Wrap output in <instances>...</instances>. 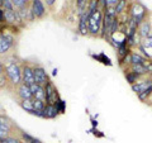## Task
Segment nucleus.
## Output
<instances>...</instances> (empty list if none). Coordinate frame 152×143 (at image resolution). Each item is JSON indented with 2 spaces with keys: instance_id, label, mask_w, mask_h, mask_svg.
<instances>
[{
  "instance_id": "f8f14e48",
  "label": "nucleus",
  "mask_w": 152,
  "mask_h": 143,
  "mask_svg": "<svg viewBox=\"0 0 152 143\" xmlns=\"http://www.w3.org/2000/svg\"><path fill=\"white\" fill-rule=\"evenodd\" d=\"M4 18H5V22H8L9 24H17V23L22 22L19 13L15 10H5L4 9Z\"/></svg>"
},
{
  "instance_id": "6e6552de",
  "label": "nucleus",
  "mask_w": 152,
  "mask_h": 143,
  "mask_svg": "<svg viewBox=\"0 0 152 143\" xmlns=\"http://www.w3.org/2000/svg\"><path fill=\"white\" fill-rule=\"evenodd\" d=\"M88 22H89V13H88V10H84L80 14V19H79V33L81 36L89 34Z\"/></svg>"
},
{
  "instance_id": "c756f323",
  "label": "nucleus",
  "mask_w": 152,
  "mask_h": 143,
  "mask_svg": "<svg viewBox=\"0 0 152 143\" xmlns=\"http://www.w3.org/2000/svg\"><path fill=\"white\" fill-rule=\"evenodd\" d=\"M76 1H77V8L80 9V10L81 12H84V10H86V1L88 0H76Z\"/></svg>"
},
{
  "instance_id": "bb28decb",
  "label": "nucleus",
  "mask_w": 152,
  "mask_h": 143,
  "mask_svg": "<svg viewBox=\"0 0 152 143\" xmlns=\"http://www.w3.org/2000/svg\"><path fill=\"white\" fill-rule=\"evenodd\" d=\"M0 143H23V141H20L19 138H15V137H7Z\"/></svg>"
},
{
  "instance_id": "0eeeda50",
  "label": "nucleus",
  "mask_w": 152,
  "mask_h": 143,
  "mask_svg": "<svg viewBox=\"0 0 152 143\" xmlns=\"http://www.w3.org/2000/svg\"><path fill=\"white\" fill-rule=\"evenodd\" d=\"M13 37L7 34V33H1L0 34V55L5 53L13 46Z\"/></svg>"
},
{
  "instance_id": "c9c22d12",
  "label": "nucleus",
  "mask_w": 152,
  "mask_h": 143,
  "mask_svg": "<svg viewBox=\"0 0 152 143\" xmlns=\"http://www.w3.org/2000/svg\"><path fill=\"white\" fill-rule=\"evenodd\" d=\"M57 72H58V70H57V69H53V71H52V75L56 76V75H57Z\"/></svg>"
},
{
  "instance_id": "1a4fd4ad",
  "label": "nucleus",
  "mask_w": 152,
  "mask_h": 143,
  "mask_svg": "<svg viewBox=\"0 0 152 143\" xmlns=\"http://www.w3.org/2000/svg\"><path fill=\"white\" fill-rule=\"evenodd\" d=\"M17 95L19 96L20 100H32L33 99V94H32V90L31 86H28L26 84H20L17 89Z\"/></svg>"
},
{
  "instance_id": "7ed1b4c3",
  "label": "nucleus",
  "mask_w": 152,
  "mask_h": 143,
  "mask_svg": "<svg viewBox=\"0 0 152 143\" xmlns=\"http://www.w3.org/2000/svg\"><path fill=\"white\" fill-rule=\"evenodd\" d=\"M146 14H147L146 8L142 5L141 3H134L132 5V8H131V18L137 23V26L138 27L145 22Z\"/></svg>"
},
{
  "instance_id": "20e7f679",
  "label": "nucleus",
  "mask_w": 152,
  "mask_h": 143,
  "mask_svg": "<svg viewBox=\"0 0 152 143\" xmlns=\"http://www.w3.org/2000/svg\"><path fill=\"white\" fill-rule=\"evenodd\" d=\"M45 91H46V104H48V105H56V103L60 100L58 90H57L55 84L51 80L45 85Z\"/></svg>"
},
{
  "instance_id": "cd10ccee",
  "label": "nucleus",
  "mask_w": 152,
  "mask_h": 143,
  "mask_svg": "<svg viewBox=\"0 0 152 143\" xmlns=\"http://www.w3.org/2000/svg\"><path fill=\"white\" fill-rule=\"evenodd\" d=\"M142 65L145 66V69H146L147 72H148V74H152V61H151V60L147 58Z\"/></svg>"
},
{
  "instance_id": "aec40b11",
  "label": "nucleus",
  "mask_w": 152,
  "mask_h": 143,
  "mask_svg": "<svg viewBox=\"0 0 152 143\" xmlns=\"http://www.w3.org/2000/svg\"><path fill=\"white\" fill-rule=\"evenodd\" d=\"M126 79H127V82H129V85L132 86L133 84H136L137 81H138L140 76H137L134 72H132V71H126Z\"/></svg>"
},
{
  "instance_id": "4468645a",
  "label": "nucleus",
  "mask_w": 152,
  "mask_h": 143,
  "mask_svg": "<svg viewBox=\"0 0 152 143\" xmlns=\"http://www.w3.org/2000/svg\"><path fill=\"white\" fill-rule=\"evenodd\" d=\"M138 36L140 38L142 39H146V38H148L151 36V23L148 20H145L142 24L138 27Z\"/></svg>"
},
{
  "instance_id": "5701e85b",
  "label": "nucleus",
  "mask_w": 152,
  "mask_h": 143,
  "mask_svg": "<svg viewBox=\"0 0 152 143\" xmlns=\"http://www.w3.org/2000/svg\"><path fill=\"white\" fill-rule=\"evenodd\" d=\"M152 95V86H150L148 89H146L143 93H141V94H138L137 96H138V99L141 100V101H146L147 99H148L150 96Z\"/></svg>"
},
{
  "instance_id": "473e14b6",
  "label": "nucleus",
  "mask_w": 152,
  "mask_h": 143,
  "mask_svg": "<svg viewBox=\"0 0 152 143\" xmlns=\"http://www.w3.org/2000/svg\"><path fill=\"white\" fill-rule=\"evenodd\" d=\"M55 1L56 0H46V3H47V5H50V7H52L55 4Z\"/></svg>"
},
{
  "instance_id": "ddd939ff",
  "label": "nucleus",
  "mask_w": 152,
  "mask_h": 143,
  "mask_svg": "<svg viewBox=\"0 0 152 143\" xmlns=\"http://www.w3.org/2000/svg\"><path fill=\"white\" fill-rule=\"evenodd\" d=\"M31 90L33 94V98L34 99H39L46 101V91H45V86H41L38 84H33L31 85Z\"/></svg>"
},
{
  "instance_id": "4be33fe9",
  "label": "nucleus",
  "mask_w": 152,
  "mask_h": 143,
  "mask_svg": "<svg viewBox=\"0 0 152 143\" xmlns=\"http://www.w3.org/2000/svg\"><path fill=\"white\" fill-rule=\"evenodd\" d=\"M127 7V0H119L117 4H115V7H114V9H115V13H117V15L118 14H122L123 12H124V9Z\"/></svg>"
},
{
  "instance_id": "393cba45",
  "label": "nucleus",
  "mask_w": 152,
  "mask_h": 143,
  "mask_svg": "<svg viewBox=\"0 0 152 143\" xmlns=\"http://www.w3.org/2000/svg\"><path fill=\"white\" fill-rule=\"evenodd\" d=\"M56 108H57V110H58L60 114H64L65 113V109H66V103L62 99H60L56 103Z\"/></svg>"
},
{
  "instance_id": "f257e3e1",
  "label": "nucleus",
  "mask_w": 152,
  "mask_h": 143,
  "mask_svg": "<svg viewBox=\"0 0 152 143\" xmlns=\"http://www.w3.org/2000/svg\"><path fill=\"white\" fill-rule=\"evenodd\" d=\"M5 75L9 80V82L14 86H19L23 82V77H22V69L19 67V65L13 62H8L5 65Z\"/></svg>"
},
{
  "instance_id": "72a5a7b5",
  "label": "nucleus",
  "mask_w": 152,
  "mask_h": 143,
  "mask_svg": "<svg viewBox=\"0 0 152 143\" xmlns=\"http://www.w3.org/2000/svg\"><path fill=\"white\" fill-rule=\"evenodd\" d=\"M91 124H93V128L95 127H98V120H95L94 118H91Z\"/></svg>"
},
{
  "instance_id": "412c9836",
  "label": "nucleus",
  "mask_w": 152,
  "mask_h": 143,
  "mask_svg": "<svg viewBox=\"0 0 152 143\" xmlns=\"http://www.w3.org/2000/svg\"><path fill=\"white\" fill-rule=\"evenodd\" d=\"M20 136H22L23 142H26V143H38V142H41L39 139H37V138H34L33 136H31L29 133L22 132V133H20Z\"/></svg>"
},
{
  "instance_id": "9d476101",
  "label": "nucleus",
  "mask_w": 152,
  "mask_h": 143,
  "mask_svg": "<svg viewBox=\"0 0 152 143\" xmlns=\"http://www.w3.org/2000/svg\"><path fill=\"white\" fill-rule=\"evenodd\" d=\"M31 10L34 18H42L46 14V8L43 5V3H42V0H33Z\"/></svg>"
},
{
  "instance_id": "b1692460",
  "label": "nucleus",
  "mask_w": 152,
  "mask_h": 143,
  "mask_svg": "<svg viewBox=\"0 0 152 143\" xmlns=\"http://www.w3.org/2000/svg\"><path fill=\"white\" fill-rule=\"evenodd\" d=\"M91 57H94L95 60H98V61H100L102 63H104V65H108V66H112V62H110V60L108 58V57L104 55V53H100V55H96V56H91Z\"/></svg>"
},
{
  "instance_id": "2eb2a0df",
  "label": "nucleus",
  "mask_w": 152,
  "mask_h": 143,
  "mask_svg": "<svg viewBox=\"0 0 152 143\" xmlns=\"http://www.w3.org/2000/svg\"><path fill=\"white\" fill-rule=\"evenodd\" d=\"M42 113H43V119H55L60 114L56 105H48V104L46 105V108L43 109Z\"/></svg>"
},
{
  "instance_id": "2f4dec72",
  "label": "nucleus",
  "mask_w": 152,
  "mask_h": 143,
  "mask_svg": "<svg viewBox=\"0 0 152 143\" xmlns=\"http://www.w3.org/2000/svg\"><path fill=\"white\" fill-rule=\"evenodd\" d=\"M4 20H5V18H4V10L0 9V23H3Z\"/></svg>"
},
{
  "instance_id": "dca6fc26",
  "label": "nucleus",
  "mask_w": 152,
  "mask_h": 143,
  "mask_svg": "<svg viewBox=\"0 0 152 143\" xmlns=\"http://www.w3.org/2000/svg\"><path fill=\"white\" fill-rule=\"evenodd\" d=\"M147 58L138 52H131V65H142Z\"/></svg>"
},
{
  "instance_id": "f3484780",
  "label": "nucleus",
  "mask_w": 152,
  "mask_h": 143,
  "mask_svg": "<svg viewBox=\"0 0 152 143\" xmlns=\"http://www.w3.org/2000/svg\"><path fill=\"white\" fill-rule=\"evenodd\" d=\"M131 71L134 72L137 76H145V75H148V72L146 71L145 66L143 65H131Z\"/></svg>"
},
{
  "instance_id": "7c9ffc66",
  "label": "nucleus",
  "mask_w": 152,
  "mask_h": 143,
  "mask_svg": "<svg viewBox=\"0 0 152 143\" xmlns=\"http://www.w3.org/2000/svg\"><path fill=\"white\" fill-rule=\"evenodd\" d=\"M105 1H107V7H115V4L119 0H105Z\"/></svg>"
},
{
  "instance_id": "6ab92c4d",
  "label": "nucleus",
  "mask_w": 152,
  "mask_h": 143,
  "mask_svg": "<svg viewBox=\"0 0 152 143\" xmlns=\"http://www.w3.org/2000/svg\"><path fill=\"white\" fill-rule=\"evenodd\" d=\"M99 8H100V7H99V1H98V0H90L89 4H88L86 10L89 13V15H91V14H94Z\"/></svg>"
},
{
  "instance_id": "a878e982",
  "label": "nucleus",
  "mask_w": 152,
  "mask_h": 143,
  "mask_svg": "<svg viewBox=\"0 0 152 143\" xmlns=\"http://www.w3.org/2000/svg\"><path fill=\"white\" fill-rule=\"evenodd\" d=\"M8 85V77L5 72H0V89H5Z\"/></svg>"
},
{
  "instance_id": "a211bd4d",
  "label": "nucleus",
  "mask_w": 152,
  "mask_h": 143,
  "mask_svg": "<svg viewBox=\"0 0 152 143\" xmlns=\"http://www.w3.org/2000/svg\"><path fill=\"white\" fill-rule=\"evenodd\" d=\"M32 104H33V108L36 109V110L38 112H43V109L46 108V101H43V100H39V99H32Z\"/></svg>"
},
{
  "instance_id": "423d86ee",
  "label": "nucleus",
  "mask_w": 152,
  "mask_h": 143,
  "mask_svg": "<svg viewBox=\"0 0 152 143\" xmlns=\"http://www.w3.org/2000/svg\"><path fill=\"white\" fill-rule=\"evenodd\" d=\"M22 77H23V84L28 85V86L36 84L34 74H33V67H31L29 65H24V66H23V69H22Z\"/></svg>"
},
{
  "instance_id": "e433bc0d",
  "label": "nucleus",
  "mask_w": 152,
  "mask_h": 143,
  "mask_svg": "<svg viewBox=\"0 0 152 143\" xmlns=\"http://www.w3.org/2000/svg\"><path fill=\"white\" fill-rule=\"evenodd\" d=\"M0 7H4V0H0Z\"/></svg>"
},
{
  "instance_id": "f704fd0d",
  "label": "nucleus",
  "mask_w": 152,
  "mask_h": 143,
  "mask_svg": "<svg viewBox=\"0 0 152 143\" xmlns=\"http://www.w3.org/2000/svg\"><path fill=\"white\" fill-rule=\"evenodd\" d=\"M4 71H5V66H4L3 62L0 61V72H4Z\"/></svg>"
},
{
  "instance_id": "39448f33",
  "label": "nucleus",
  "mask_w": 152,
  "mask_h": 143,
  "mask_svg": "<svg viewBox=\"0 0 152 143\" xmlns=\"http://www.w3.org/2000/svg\"><path fill=\"white\" fill-rule=\"evenodd\" d=\"M33 74H34L36 84L41 85V86H45V85L50 81L48 75H47L46 70L42 67V66H36V67H33Z\"/></svg>"
},
{
  "instance_id": "4c0bfd02",
  "label": "nucleus",
  "mask_w": 152,
  "mask_h": 143,
  "mask_svg": "<svg viewBox=\"0 0 152 143\" xmlns=\"http://www.w3.org/2000/svg\"><path fill=\"white\" fill-rule=\"evenodd\" d=\"M38 143H42V142H38Z\"/></svg>"
},
{
  "instance_id": "9b49d317",
  "label": "nucleus",
  "mask_w": 152,
  "mask_h": 143,
  "mask_svg": "<svg viewBox=\"0 0 152 143\" xmlns=\"http://www.w3.org/2000/svg\"><path fill=\"white\" fill-rule=\"evenodd\" d=\"M150 86H152V79H147V80H143V81H137L136 84H133L132 90L138 95L141 93H143L145 90L148 89Z\"/></svg>"
},
{
  "instance_id": "f03ea898",
  "label": "nucleus",
  "mask_w": 152,
  "mask_h": 143,
  "mask_svg": "<svg viewBox=\"0 0 152 143\" xmlns=\"http://www.w3.org/2000/svg\"><path fill=\"white\" fill-rule=\"evenodd\" d=\"M103 18H104V13L102 12L100 8H99L94 14L89 15V22H88L89 34H91L94 37L100 34L102 26H103Z\"/></svg>"
},
{
  "instance_id": "c85d7f7f",
  "label": "nucleus",
  "mask_w": 152,
  "mask_h": 143,
  "mask_svg": "<svg viewBox=\"0 0 152 143\" xmlns=\"http://www.w3.org/2000/svg\"><path fill=\"white\" fill-rule=\"evenodd\" d=\"M13 1V4H14V7H17V8H23L26 5V3L28 1V0H12Z\"/></svg>"
}]
</instances>
